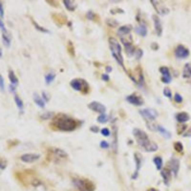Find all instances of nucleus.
<instances>
[{
  "label": "nucleus",
  "instance_id": "1",
  "mask_svg": "<svg viewBox=\"0 0 191 191\" xmlns=\"http://www.w3.org/2000/svg\"><path fill=\"white\" fill-rule=\"evenodd\" d=\"M51 125L54 129H58L59 131L71 132V131H74L78 126V122L77 119L71 118L67 115L58 114L54 118Z\"/></svg>",
  "mask_w": 191,
  "mask_h": 191
},
{
  "label": "nucleus",
  "instance_id": "2",
  "mask_svg": "<svg viewBox=\"0 0 191 191\" xmlns=\"http://www.w3.org/2000/svg\"><path fill=\"white\" fill-rule=\"evenodd\" d=\"M109 46H110V50L112 53V55L116 61L121 65L122 68H124V63H123V58H122V46L119 44L117 39L114 37H110L109 38Z\"/></svg>",
  "mask_w": 191,
  "mask_h": 191
},
{
  "label": "nucleus",
  "instance_id": "3",
  "mask_svg": "<svg viewBox=\"0 0 191 191\" xmlns=\"http://www.w3.org/2000/svg\"><path fill=\"white\" fill-rule=\"evenodd\" d=\"M74 185L78 189V191H94L95 185L88 179L76 178L73 180Z\"/></svg>",
  "mask_w": 191,
  "mask_h": 191
},
{
  "label": "nucleus",
  "instance_id": "4",
  "mask_svg": "<svg viewBox=\"0 0 191 191\" xmlns=\"http://www.w3.org/2000/svg\"><path fill=\"white\" fill-rule=\"evenodd\" d=\"M133 135H134L135 139L137 140L139 145L141 146L142 148H144L148 144V143L150 142L147 134L144 131H142V130H140L139 128H135L133 130Z\"/></svg>",
  "mask_w": 191,
  "mask_h": 191
},
{
  "label": "nucleus",
  "instance_id": "5",
  "mask_svg": "<svg viewBox=\"0 0 191 191\" xmlns=\"http://www.w3.org/2000/svg\"><path fill=\"white\" fill-rule=\"evenodd\" d=\"M70 84L72 86V88H73L74 90H76V91L82 92L84 94L88 93V91H89L88 83H87L82 78H75L71 81Z\"/></svg>",
  "mask_w": 191,
  "mask_h": 191
},
{
  "label": "nucleus",
  "instance_id": "6",
  "mask_svg": "<svg viewBox=\"0 0 191 191\" xmlns=\"http://www.w3.org/2000/svg\"><path fill=\"white\" fill-rule=\"evenodd\" d=\"M140 114L147 121H150V122H153L155 119L158 118L159 116V113L158 111H156L155 109H152V108H145V109H141L140 110Z\"/></svg>",
  "mask_w": 191,
  "mask_h": 191
},
{
  "label": "nucleus",
  "instance_id": "7",
  "mask_svg": "<svg viewBox=\"0 0 191 191\" xmlns=\"http://www.w3.org/2000/svg\"><path fill=\"white\" fill-rule=\"evenodd\" d=\"M151 3H152L153 7L155 11L161 15H165L169 13V9L167 7H165L163 5V3H162L161 1H158V0H151L150 1Z\"/></svg>",
  "mask_w": 191,
  "mask_h": 191
},
{
  "label": "nucleus",
  "instance_id": "8",
  "mask_svg": "<svg viewBox=\"0 0 191 191\" xmlns=\"http://www.w3.org/2000/svg\"><path fill=\"white\" fill-rule=\"evenodd\" d=\"M190 54V52L187 48L184 45H178L177 48L175 49V57L177 58H187Z\"/></svg>",
  "mask_w": 191,
  "mask_h": 191
},
{
  "label": "nucleus",
  "instance_id": "9",
  "mask_svg": "<svg viewBox=\"0 0 191 191\" xmlns=\"http://www.w3.org/2000/svg\"><path fill=\"white\" fill-rule=\"evenodd\" d=\"M122 44L124 45L126 54L128 55V57H132V55H134L135 53H136V50H135V47L132 44V38L130 37L129 39H125V38L122 37Z\"/></svg>",
  "mask_w": 191,
  "mask_h": 191
},
{
  "label": "nucleus",
  "instance_id": "10",
  "mask_svg": "<svg viewBox=\"0 0 191 191\" xmlns=\"http://www.w3.org/2000/svg\"><path fill=\"white\" fill-rule=\"evenodd\" d=\"M126 100L129 103H131V104L136 105V106H141L144 104V100H143V99L137 94H132V95L128 96V97L126 98Z\"/></svg>",
  "mask_w": 191,
  "mask_h": 191
},
{
  "label": "nucleus",
  "instance_id": "11",
  "mask_svg": "<svg viewBox=\"0 0 191 191\" xmlns=\"http://www.w3.org/2000/svg\"><path fill=\"white\" fill-rule=\"evenodd\" d=\"M88 108L91 109L92 111H95V112L99 113V114H105V111H106V107L99 101L90 102L88 104Z\"/></svg>",
  "mask_w": 191,
  "mask_h": 191
},
{
  "label": "nucleus",
  "instance_id": "12",
  "mask_svg": "<svg viewBox=\"0 0 191 191\" xmlns=\"http://www.w3.org/2000/svg\"><path fill=\"white\" fill-rule=\"evenodd\" d=\"M39 158H40V155L36 153H26L20 157L21 161L24 163H35L39 160Z\"/></svg>",
  "mask_w": 191,
  "mask_h": 191
},
{
  "label": "nucleus",
  "instance_id": "13",
  "mask_svg": "<svg viewBox=\"0 0 191 191\" xmlns=\"http://www.w3.org/2000/svg\"><path fill=\"white\" fill-rule=\"evenodd\" d=\"M134 159H135V163H136V170H135L134 174L132 175V179L136 180L138 178L139 171H140V166H141V155L140 153L136 152L134 154Z\"/></svg>",
  "mask_w": 191,
  "mask_h": 191
},
{
  "label": "nucleus",
  "instance_id": "14",
  "mask_svg": "<svg viewBox=\"0 0 191 191\" xmlns=\"http://www.w3.org/2000/svg\"><path fill=\"white\" fill-rule=\"evenodd\" d=\"M160 72H161V74L163 75V77H162V81L163 83H170L171 82V75H170V71L169 69L165 67V66H163L160 68Z\"/></svg>",
  "mask_w": 191,
  "mask_h": 191
},
{
  "label": "nucleus",
  "instance_id": "15",
  "mask_svg": "<svg viewBox=\"0 0 191 191\" xmlns=\"http://www.w3.org/2000/svg\"><path fill=\"white\" fill-rule=\"evenodd\" d=\"M152 19H153V22H154V27H155L156 33L159 36H161L162 34H163V25H162L160 17H159L158 15H156V14H153Z\"/></svg>",
  "mask_w": 191,
  "mask_h": 191
},
{
  "label": "nucleus",
  "instance_id": "16",
  "mask_svg": "<svg viewBox=\"0 0 191 191\" xmlns=\"http://www.w3.org/2000/svg\"><path fill=\"white\" fill-rule=\"evenodd\" d=\"M169 164H170V170L171 172H173L174 176L176 177L178 175V172H179V169H180V161L176 158H171V160L169 162Z\"/></svg>",
  "mask_w": 191,
  "mask_h": 191
},
{
  "label": "nucleus",
  "instance_id": "17",
  "mask_svg": "<svg viewBox=\"0 0 191 191\" xmlns=\"http://www.w3.org/2000/svg\"><path fill=\"white\" fill-rule=\"evenodd\" d=\"M161 175L163 179V182L164 185H169V182H170V180H171V170L169 168H163L162 171H161Z\"/></svg>",
  "mask_w": 191,
  "mask_h": 191
},
{
  "label": "nucleus",
  "instance_id": "18",
  "mask_svg": "<svg viewBox=\"0 0 191 191\" xmlns=\"http://www.w3.org/2000/svg\"><path fill=\"white\" fill-rule=\"evenodd\" d=\"M53 154L55 158L59 159V160H66V159L68 158V154L64 150L60 149V148H54L53 150Z\"/></svg>",
  "mask_w": 191,
  "mask_h": 191
},
{
  "label": "nucleus",
  "instance_id": "19",
  "mask_svg": "<svg viewBox=\"0 0 191 191\" xmlns=\"http://www.w3.org/2000/svg\"><path fill=\"white\" fill-rule=\"evenodd\" d=\"M135 31H136V33L138 35H140L142 37H144V36H147V27H146V25L144 23L140 24L138 27L135 28Z\"/></svg>",
  "mask_w": 191,
  "mask_h": 191
},
{
  "label": "nucleus",
  "instance_id": "20",
  "mask_svg": "<svg viewBox=\"0 0 191 191\" xmlns=\"http://www.w3.org/2000/svg\"><path fill=\"white\" fill-rule=\"evenodd\" d=\"M132 30V26L131 25H124V26H122V27H119L118 29V35L119 36H126V35H129L130 34V32Z\"/></svg>",
  "mask_w": 191,
  "mask_h": 191
},
{
  "label": "nucleus",
  "instance_id": "21",
  "mask_svg": "<svg viewBox=\"0 0 191 191\" xmlns=\"http://www.w3.org/2000/svg\"><path fill=\"white\" fill-rule=\"evenodd\" d=\"M112 148L114 153L118 152V127L115 125L113 126V142H112Z\"/></svg>",
  "mask_w": 191,
  "mask_h": 191
},
{
  "label": "nucleus",
  "instance_id": "22",
  "mask_svg": "<svg viewBox=\"0 0 191 191\" xmlns=\"http://www.w3.org/2000/svg\"><path fill=\"white\" fill-rule=\"evenodd\" d=\"M63 4H64L66 9L70 12H74L77 7V2L73 1V0H63Z\"/></svg>",
  "mask_w": 191,
  "mask_h": 191
},
{
  "label": "nucleus",
  "instance_id": "23",
  "mask_svg": "<svg viewBox=\"0 0 191 191\" xmlns=\"http://www.w3.org/2000/svg\"><path fill=\"white\" fill-rule=\"evenodd\" d=\"M176 119L178 122H181V123H184V122H186L190 119V117L187 113L185 112H181V113H178L176 115Z\"/></svg>",
  "mask_w": 191,
  "mask_h": 191
},
{
  "label": "nucleus",
  "instance_id": "24",
  "mask_svg": "<svg viewBox=\"0 0 191 191\" xmlns=\"http://www.w3.org/2000/svg\"><path fill=\"white\" fill-rule=\"evenodd\" d=\"M33 98H34L35 103H36V104L38 107H40V108H44V107H45V101H44V99L40 97V96L37 95L36 93H35L34 96H33Z\"/></svg>",
  "mask_w": 191,
  "mask_h": 191
},
{
  "label": "nucleus",
  "instance_id": "25",
  "mask_svg": "<svg viewBox=\"0 0 191 191\" xmlns=\"http://www.w3.org/2000/svg\"><path fill=\"white\" fill-rule=\"evenodd\" d=\"M158 131L160 132L163 138H165V139H170L172 137L171 133L168 130H167V129H165L163 125H158Z\"/></svg>",
  "mask_w": 191,
  "mask_h": 191
},
{
  "label": "nucleus",
  "instance_id": "26",
  "mask_svg": "<svg viewBox=\"0 0 191 191\" xmlns=\"http://www.w3.org/2000/svg\"><path fill=\"white\" fill-rule=\"evenodd\" d=\"M182 77L189 78L191 77V63H186L182 70Z\"/></svg>",
  "mask_w": 191,
  "mask_h": 191
},
{
  "label": "nucleus",
  "instance_id": "27",
  "mask_svg": "<svg viewBox=\"0 0 191 191\" xmlns=\"http://www.w3.org/2000/svg\"><path fill=\"white\" fill-rule=\"evenodd\" d=\"M8 76H9V79H10V81H11V84L15 85V86H17V85L18 84V78H17V76H15L14 72H13L12 69L9 70V73H8Z\"/></svg>",
  "mask_w": 191,
  "mask_h": 191
},
{
  "label": "nucleus",
  "instance_id": "28",
  "mask_svg": "<svg viewBox=\"0 0 191 191\" xmlns=\"http://www.w3.org/2000/svg\"><path fill=\"white\" fill-rule=\"evenodd\" d=\"M143 149H144L145 151H147V152H155V151H157L159 149V146H158V144L156 142L150 141Z\"/></svg>",
  "mask_w": 191,
  "mask_h": 191
},
{
  "label": "nucleus",
  "instance_id": "29",
  "mask_svg": "<svg viewBox=\"0 0 191 191\" xmlns=\"http://www.w3.org/2000/svg\"><path fill=\"white\" fill-rule=\"evenodd\" d=\"M14 101H15V104H17V108L20 110V112H23V110H24V103H23V100L20 99L19 96L14 95Z\"/></svg>",
  "mask_w": 191,
  "mask_h": 191
},
{
  "label": "nucleus",
  "instance_id": "30",
  "mask_svg": "<svg viewBox=\"0 0 191 191\" xmlns=\"http://www.w3.org/2000/svg\"><path fill=\"white\" fill-rule=\"evenodd\" d=\"M55 78V73L54 72H51V73H48L46 76H45V83L48 85V84H51L54 79Z\"/></svg>",
  "mask_w": 191,
  "mask_h": 191
},
{
  "label": "nucleus",
  "instance_id": "31",
  "mask_svg": "<svg viewBox=\"0 0 191 191\" xmlns=\"http://www.w3.org/2000/svg\"><path fill=\"white\" fill-rule=\"evenodd\" d=\"M153 162L157 167L158 170H161L163 168V159L160 157V156H157L153 159Z\"/></svg>",
  "mask_w": 191,
  "mask_h": 191
},
{
  "label": "nucleus",
  "instance_id": "32",
  "mask_svg": "<svg viewBox=\"0 0 191 191\" xmlns=\"http://www.w3.org/2000/svg\"><path fill=\"white\" fill-rule=\"evenodd\" d=\"M2 40H3V43L6 47L11 46V36H9L8 33H3L2 34Z\"/></svg>",
  "mask_w": 191,
  "mask_h": 191
},
{
  "label": "nucleus",
  "instance_id": "33",
  "mask_svg": "<svg viewBox=\"0 0 191 191\" xmlns=\"http://www.w3.org/2000/svg\"><path fill=\"white\" fill-rule=\"evenodd\" d=\"M40 118L42 119H44V121H46V119H50V118H54V112H50V111H48V112H45L43 113Z\"/></svg>",
  "mask_w": 191,
  "mask_h": 191
},
{
  "label": "nucleus",
  "instance_id": "34",
  "mask_svg": "<svg viewBox=\"0 0 191 191\" xmlns=\"http://www.w3.org/2000/svg\"><path fill=\"white\" fill-rule=\"evenodd\" d=\"M109 119V117L106 115V114H100L99 117H98V119L97 121L99 122V123H106Z\"/></svg>",
  "mask_w": 191,
  "mask_h": 191
},
{
  "label": "nucleus",
  "instance_id": "35",
  "mask_svg": "<svg viewBox=\"0 0 191 191\" xmlns=\"http://www.w3.org/2000/svg\"><path fill=\"white\" fill-rule=\"evenodd\" d=\"M32 22H33V24L35 25V27H36V30H38V31H40L41 33H50V31L49 30H47V29H45L44 27H42V26H40V25H38V24L35 21V20H33L32 19Z\"/></svg>",
  "mask_w": 191,
  "mask_h": 191
},
{
  "label": "nucleus",
  "instance_id": "36",
  "mask_svg": "<svg viewBox=\"0 0 191 191\" xmlns=\"http://www.w3.org/2000/svg\"><path fill=\"white\" fill-rule=\"evenodd\" d=\"M174 149L177 151V152H182V150H184V145H182V143L180 142V141H176L174 143Z\"/></svg>",
  "mask_w": 191,
  "mask_h": 191
},
{
  "label": "nucleus",
  "instance_id": "37",
  "mask_svg": "<svg viewBox=\"0 0 191 191\" xmlns=\"http://www.w3.org/2000/svg\"><path fill=\"white\" fill-rule=\"evenodd\" d=\"M106 24H107V25H109L110 27L115 28V27L118 26V22L117 20H115V19H112V18H107L106 19Z\"/></svg>",
  "mask_w": 191,
  "mask_h": 191
},
{
  "label": "nucleus",
  "instance_id": "38",
  "mask_svg": "<svg viewBox=\"0 0 191 191\" xmlns=\"http://www.w3.org/2000/svg\"><path fill=\"white\" fill-rule=\"evenodd\" d=\"M7 164H8V163H7L6 159L3 158L2 156H0V169L4 170L6 167H7Z\"/></svg>",
  "mask_w": 191,
  "mask_h": 191
},
{
  "label": "nucleus",
  "instance_id": "39",
  "mask_svg": "<svg viewBox=\"0 0 191 191\" xmlns=\"http://www.w3.org/2000/svg\"><path fill=\"white\" fill-rule=\"evenodd\" d=\"M140 87H142L144 85V77H143V74L141 73V71L139 74V79H138V83H137Z\"/></svg>",
  "mask_w": 191,
  "mask_h": 191
},
{
  "label": "nucleus",
  "instance_id": "40",
  "mask_svg": "<svg viewBox=\"0 0 191 191\" xmlns=\"http://www.w3.org/2000/svg\"><path fill=\"white\" fill-rule=\"evenodd\" d=\"M163 95L165 96L166 98L171 99L172 98V92H171L170 88H168V87H165V88L163 89Z\"/></svg>",
  "mask_w": 191,
  "mask_h": 191
},
{
  "label": "nucleus",
  "instance_id": "41",
  "mask_svg": "<svg viewBox=\"0 0 191 191\" xmlns=\"http://www.w3.org/2000/svg\"><path fill=\"white\" fill-rule=\"evenodd\" d=\"M68 50H69V53L70 54H72L73 57H75V51H74V46H73V43L71 41H69L68 43Z\"/></svg>",
  "mask_w": 191,
  "mask_h": 191
},
{
  "label": "nucleus",
  "instance_id": "42",
  "mask_svg": "<svg viewBox=\"0 0 191 191\" xmlns=\"http://www.w3.org/2000/svg\"><path fill=\"white\" fill-rule=\"evenodd\" d=\"M143 55V51L141 49H138L136 50V53H135V57H136L137 59H140Z\"/></svg>",
  "mask_w": 191,
  "mask_h": 191
},
{
  "label": "nucleus",
  "instance_id": "43",
  "mask_svg": "<svg viewBox=\"0 0 191 191\" xmlns=\"http://www.w3.org/2000/svg\"><path fill=\"white\" fill-rule=\"evenodd\" d=\"M0 90L2 92L5 91V81H4V78L2 77V75H0Z\"/></svg>",
  "mask_w": 191,
  "mask_h": 191
},
{
  "label": "nucleus",
  "instance_id": "44",
  "mask_svg": "<svg viewBox=\"0 0 191 191\" xmlns=\"http://www.w3.org/2000/svg\"><path fill=\"white\" fill-rule=\"evenodd\" d=\"M174 99H175V101L178 102V103L182 102V96H181L180 94H178V93L175 94V96H174Z\"/></svg>",
  "mask_w": 191,
  "mask_h": 191
},
{
  "label": "nucleus",
  "instance_id": "45",
  "mask_svg": "<svg viewBox=\"0 0 191 191\" xmlns=\"http://www.w3.org/2000/svg\"><path fill=\"white\" fill-rule=\"evenodd\" d=\"M100 132H101V134H102L104 137H109L110 135H111V131H110L108 128H103V129H101Z\"/></svg>",
  "mask_w": 191,
  "mask_h": 191
},
{
  "label": "nucleus",
  "instance_id": "46",
  "mask_svg": "<svg viewBox=\"0 0 191 191\" xmlns=\"http://www.w3.org/2000/svg\"><path fill=\"white\" fill-rule=\"evenodd\" d=\"M99 146H100L101 148H104V149H106V148H108L110 145H109V143H108L106 140H101V141H100V143H99Z\"/></svg>",
  "mask_w": 191,
  "mask_h": 191
},
{
  "label": "nucleus",
  "instance_id": "47",
  "mask_svg": "<svg viewBox=\"0 0 191 191\" xmlns=\"http://www.w3.org/2000/svg\"><path fill=\"white\" fill-rule=\"evenodd\" d=\"M42 99H44V101L50 100V96H49V94H48L47 92H45V91H43L42 92Z\"/></svg>",
  "mask_w": 191,
  "mask_h": 191
},
{
  "label": "nucleus",
  "instance_id": "48",
  "mask_svg": "<svg viewBox=\"0 0 191 191\" xmlns=\"http://www.w3.org/2000/svg\"><path fill=\"white\" fill-rule=\"evenodd\" d=\"M110 13L112 14H115V13H123L124 11L122 9H112L110 11Z\"/></svg>",
  "mask_w": 191,
  "mask_h": 191
},
{
  "label": "nucleus",
  "instance_id": "49",
  "mask_svg": "<svg viewBox=\"0 0 191 191\" xmlns=\"http://www.w3.org/2000/svg\"><path fill=\"white\" fill-rule=\"evenodd\" d=\"M0 29L3 31V33H7V30H6V27H5V24L2 20V18L0 17Z\"/></svg>",
  "mask_w": 191,
  "mask_h": 191
},
{
  "label": "nucleus",
  "instance_id": "50",
  "mask_svg": "<svg viewBox=\"0 0 191 191\" xmlns=\"http://www.w3.org/2000/svg\"><path fill=\"white\" fill-rule=\"evenodd\" d=\"M86 17H87V18H88V19L93 20V19H94V17H95V14H94V13H93L92 11H89L88 13H87Z\"/></svg>",
  "mask_w": 191,
  "mask_h": 191
},
{
  "label": "nucleus",
  "instance_id": "51",
  "mask_svg": "<svg viewBox=\"0 0 191 191\" xmlns=\"http://www.w3.org/2000/svg\"><path fill=\"white\" fill-rule=\"evenodd\" d=\"M0 17H4V7H3V3L0 1Z\"/></svg>",
  "mask_w": 191,
  "mask_h": 191
},
{
  "label": "nucleus",
  "instance_id": "52",
  "mask_svg": "<svg viewBox=\"0 0 191 191\" xmlns=\"http://www.w3.org/2000/svg\"><path fill=\"white\" fill-rule=\"evenodd\" d=\"M90 130H91L92 132H94V133H98V132L99 131V127H98V126H96V125L91 126V127H90Z\"/></svg>",
  "mask_w": 191,
  "mask_h": 191
},
{
  "label": "nucleus",
  "instance_id": "53",
  "mask_svg": "<svg viewBox=\"0 0 191 191\" xmlns=\"http://www.w3.org/2000/svg\"><path fill=\"white\" fill-rule=\"evenodd\" d=\"M101 77H102V79H103V81H108L109 79H110V77H109V76H108L107 74H102V75H101Z\"/></svg>",
  "mask_w": 191,
  "mask_h": 191
},
{
  "label": "nucleus",
  "instance_id": "54",
  "mask_svg": "<svg viewBox=\"0 0 191 191\" xmlns=\"http://www.w3.org/2000/svg\"><path fill=\"white\" fill-rule=\"evenodd\" d=\"M15 90H17V88H15V85L11 84V85H10V92H12V93H15Z\"/></svg>",
  "mask_w": 191,
  "mask_h": 191
},
{
  "label": "nucleus",
  "instance_id": "55",
  "mask_svg": "<svg viewBox=\"0 0 191 191\" xmlns=\"http://www.w3.org/2000/svg\"><path fill=\"white\" fill-rule=\"evenodd\" d=\"M151 48H152L153 50H158L159 49V45L157 43H152V44H151Z\"/></svg>",
  "mask_w": 191,
  "mask_h": 191
},
{
  "label": "nucleus",
  "instance_id": "56",
  "mask_svg": "<svg viewBox=\"0 0 191 191\" xmlns=\"http://www.w3.org/2000/svg\"><path fill=\"white\" fill-rule=\"evenodd\" d=\"M113 68L111 67V66H106L105 67V71H106V73H110V72H112Z\"/></svg>",
  "mask_w": 191,
  "mask_h": 191
},
{
  "label": "nucleus",
  "instance_id": "57",
  "mask_svg": "<svg viewBox=\"0 0 191 191\" xmlns=\"http://www.w3.org/2000/svg\"><path fill=\"white\" fill-rule=\"evenodd\" d=\"M184 136H185V137H191V128H190L186 133H185Z\"/></svg>",
  "mask_w": 191,
  "mask_h": 191
},
{
  "label": "nucleus",
  "instance_id": "58",
  "mask_svg": "<svg viewBox=\"0 0 191 191\" xmlns=\"http://www.w3.org/2000/svg\"><path fill=\"white\" fill-rule=\"evenodd\" d=\"M146 191H159V190L156 189V188H149V189H147Z\"/></svg>",
  "mask_w": 191,
  "mask_h": 191
},
{
  "label": "nucleus",
  "instance_id": "59",
  "mask_svg": "<svg viewBox=\"0 0 191 191\" xmlns=\"http://www.w3.org/2000/svg\"><path fill=\"white\" fill-rule=\"evenodd\" d=\"M2 55H3V52H2V49L0 48V58H2Z\"/></svg>",
  "mask_w": 191,
  "mask_h": 191
}]
</instances>
